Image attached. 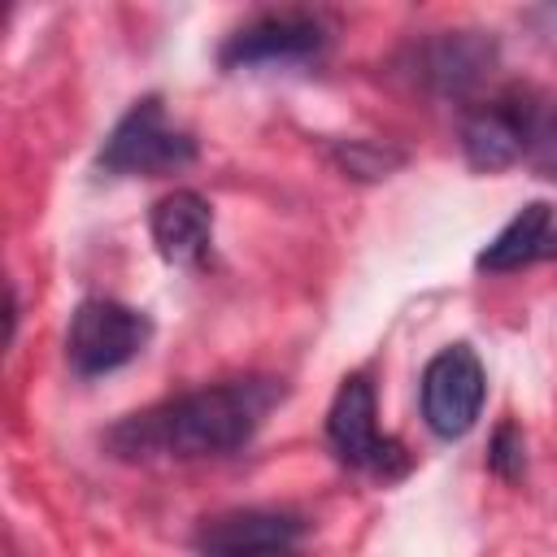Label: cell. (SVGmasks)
I'll return each mask as SVG.
<instances>
[{
  "mask_svg": "<svg viewBox=\"0 0 557 557\" xmlns=\"http://www.w3.org/2000/svg\"><path fill=\"white\" fill-rule=\"evenodd\" d=\"M544 257H557V218H553V205L535 200L522 213H513L509 226H500V235L479 252L474 265L487 274H509Z\"/></svg>",
  "mask_w": 557,
  "mask_h": 557,
  "instance_id": "cell-11",
  "label": "cell"
},
{
  "mask_svg": "<svg viewBox=\"0 0 557 557\" xmlns=\"http://www.w3.org/2000/svg\"><path fill=\"white\" fill-rule=\"evenodd\" d=\"M483 396H487V374H483V361L474 357V348L448 344L426 361L422 418L440 440H461L479 422Z\"/></svg>",
  "mask_w": 557,
  "mask_h": 557,
  "instance_id": "cell-4",
  "label": "cell"
},
{
  "mask_svg": "<svg viewBox=\"0 0 557 557\" xmlns=\"http://www.w3.org/2000/svg\"><path fill=\"white\" fill-rule=\"evenodd\" d=\"M496 61V39L483 30H440L413 52V70L440 96H461L483 83Z\"/></svg>",
  "mask_w": 557,
  "mask_h": 557,
  "instance_id": "cell-8",
  "label": "cell"
},
{
  "mask_svg": "<svg viewBox=\"0 0 557 557\" xmlns=\"http://www.w3.org/2000/svg\"><path fill=\"white\" fill-rule=\"evenodd\" d=\"M148 335H152V326L139 309H131L122 300H83L70 318L65 357H70L74 374L96 379V374H109V370L126 366L131 357H139Z\"/></svg>",
  "mask_w": 557,
  "mask_h": 557,
  "instance_id": "cell-3",
  "label": "cell"
},
{
  "mask_svg": "<svg viewBox=\"0 0 557 557\" xmlns=\"http://www.w3.org/2000/svg\"><path fill=\"white\" fill-rule=\"evenodd\" d=\"M152 244L157 252L170 261V265H200L209 257V244H213V209L200 191L191 187H174L170 196H161L152 205Z\"/></svg>",
  "mask_w": 557,
  "mask_h": 557,
  "instance_id": "cell-9",
  "label": "cell"
},
{
  "mask_svg": "<svg viewBox=\"0 0 557 557\" xmlns=\"http://www.w3.org/2000/svg\"><path fill=\"white\" fill-rule=\"evenodd\" d=\"M461 148L474 170H505L522 161V100L518 91L487 100L461 126Z\"/></svg>",
  "mask_w": 557,
  "mask_h": 557,
  "instance_id": "cell-10",
  "label": "cell"
},
{
  "mask_svg": "<svg viewBox=\"0 0 557 557\" xmlns=\"http://www.w3.org/2000/svg\"><path fill=\"white\" fill-rule=\"evenodd\" d=\"M326 435H331V448L339 453V461H348L357 470L392 474V470L405 466L400 444L379 431L374 387L361 374H352V379L339 383V392L331 400V413H326Z\"/></svg>",
  "mask_w": 557,
  "mask_h": 557,
  "instance_id": "cell-5",
  "label": "cell"
},
{
  "mask_svg": "<svg viewBox=\"0 0 557 557\" xmlns=\"http://www.w3.org/2000/svg\"><path fill=\"white\" fill-rule=\"evenodd\" d=\"M518 100H522V161L535 174L557 178V96L518 91Z\"/></svg>",
  "mask_w": 557,
  "mask_h": 557,
  "instance_id": "cell-12",
  "label": "cell"
},
{
  "mask_svg": "<svg viewBox=\"0 0 557 557\" xmlns=\"http://www.w3.org/2000/svg\"><path fill=\"white\" fill-rule=\"evenodd\" d=\"M96 161H100L104 174L161 178V174H178L196 161V139L187 131L170 126L165 104L157 96H144L117 117V126L109 131Z\"/></svg>",
  "mask_w": 557,
  "mask_h": 557,
  "instance_id": "cell-2",
  "label": "cell"
},
{
  "mask_svg": "<svg viewBox=\"0 0 557 557\" xmlns=\"http://www.w3.org/2000/svg\"><path fill=\"white\" fill-rule=\"evenodd\" d=\"M326 48V26L318 13L283 9V13H261L244 22L218 52L226 70L239 65H283V61H309Z\"/></svg>",
  "mask_w": 557,
  "mask_h": 557,
  "instance_id": "cell-7",
  "label": "cell"
},
{
  "mask_svg": "<svg viewBox=\"0 0 557 557\" xmlns=\"http://www.w3.org/2000/svg\"><path fill=\"white\" fill-rule=\"evenodd\" d=\"M300 544L305 518L292 509H231L196 531L200 557H296Z\"/></svg>",
  "mask_w": 557,
  "mask_h": 557,
  "instance_id": "cell-6",
  "label": "cell"
},
{
  "mask_svg": "<svg viewBox=\"0 0 557 557\" xmlns=\"http://www.w3.org/2000/svg\"><path fill=\"white\" fill-rule=\"evenodd\" d=\"M331 152H335L339 170L352 174V178H387V174L405 161V152L383 148V144H374V139H348V144H335Z\"/></svg>",
  "mask_w": 557,
  "mask_h": 557,
  "instance_id": "cell-13",
  "label": "cell"
},
{
  "mask_svg": "<svg viewBox=\"0 0 557 557\" xmlns=\"http://www.w3.org/2000/svg\"><path fill=\"white\" fill-rule=\"evenodd\" d=\"M283 387L274 379H226L131 413L109 431L117 457H222L244 448Z\"/></svg>",
  "mask_w": 557,
  "mask_h": 557,
  "instance_id": "cell-1",
  "label": "cell"
},
{
  "mask_svg": "<svg viewBox=\"0 0 557 557\" xmlns=\"http://www.w3.org/2000/svg\"><path fill=\"white\" fill-rule=\"evenodd\" d=\"M487 466L500 474V479H522V466H527V453H522V431L513 422H500L496 435H492V448H487Z\"/></svg>",
  "mask_w": 557,
  "mask_h": 557,
  "instance_id": "cell-14",
  "label": "cell"
}]
</instances>
